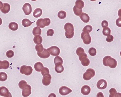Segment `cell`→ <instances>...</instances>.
I'll list each match as a JSON object with an SVG mask.
<instances>
[{
  "label": "cell",
  "mask_w": 121,
  "mask_h": 97,
  "mask_svg": "<svg viewBox=\"0 0 121 97\" xmlns=\"http://www.w3.org/2000/svg\"><path fill=\"white\" fill-rule=\"evenodd\" d=\"M103 64L105 66H109L111 68H115L117 65L116 60L111 56H106L103 59Z\"/></svg>",
  "instance_id": "obj_1"
},
{
  "label": "cell",
  "mask_w": 121,
  "mask_h": 97,
  "mask_svg": "<svg viewBox=\"0 0 121 97\" xmlns=\"http://www.w3.org/2000/svg\"><path fill=\"white\" fill-rule=\"evenodd\" d=\"M65 33L66 37L68 39L72 38L74 35V28L73 25L71 23H66L64 26Z\"/></svg>",
  "instance_id": "obj_2"
},
{
  "label": "cell",
  "mask_w": 121,
  "mask_h": 97,
  "mask_svg": "<svg viewBox=\"0 0 121 97\" xmlns=\"http://www.w3.org/2000/svg\"><path fill=\"white\" fill-rule=\"evenodd\" d=\"M95 71L92 68H89L83 74V78L85 81H89L95 75Z\"/></svg>",
  "instance_id": "obj_3"
},
{
  "label": "cell",
  "mask_w": 121,
  "mask_h": 97,
  "mask_svg": "<svg viewBox=\"0 0 121 97\" xmlns=\"http://www.w3.org/2000/svg\"><path fill=\"white\" fill-rule=\"evenodd\" d=\"M20 71L21 74L28 76L30 75L33 73V69L31 66L23 65L20 67Z\"/></svg>",
  "instance_id": "obj_4"
},
{
  "label": "cell",
  "mask_w": 121,
  "mask_h": 97,
  "mask_svg": "<svg viewBox=\"0 0 121 97\" xmlns=\"http://www.w3.org/2000/svg\"><path fill=\"white\" fill-rule=\"evenodd\" d=\"M81 38L84 43L85 44H89L91 42V37L88 31H82L81 34Z\"/></svg>",
  "instance_id": "obj_5"
},
{
  "label": "cell",
  "mask_w": 121,
  "mask_h": 97,
  "mask_svg": "<svg viewBox=\"0 0 121 97\" xmlns=\"http://www.w3.org/2000/svg\"><path fill=\"white\" fill-rule=\"evenodd\" d=\"M79 58L81 62H82V64L84 66H87L90 64V60L87 58V55L85 52L82 53L80 54L79 56Z\"/></svg>",
  "instance_id": "obj_6"
},
{
  "label": "cell",
  "mask_w": 121,
  "mask_h": 97,
  "mask_svg": "<svg viewBox=\"0 0 121 97\" xmlns=\"http://www.w3.org/2000/svg\"><path fill=\"white\" fill-rule=\"evenodd\" d=\"M48 50L51 55L53 56H59L60 52V49L57 46H51L49 48H48Z\"/></svg>",
  "instance_id": "obj_7"
},
{
  "label": "cell",
  "mask_w": 121,
  "mask_h": 97,
  "mask_svg": "<svg viewBox=\"0 0 121 97\" xmlns=\"http://www.w3.org/2000/svg\"><path fill=\"white\" fill-rule=\"evenodd\" d=\"M52 76L49 73L46 74L44 75L42 79V83L45 86H48L51 83Z\"/></svg>",
  "instance_id": "obj_8"
},
{
  "label": "cell",
  "mask_w": 121,
  "mask_h": 97,
  "mask_svg": "<svg viewBox=\"0 0 121 97\" xmlns=\"http://www.w3.org/2000/svg\"><path fill=\"white\" fill-rule=\"evenodd\" d=\"M22 9L26 15H29L32 12V7L31 4L28 3H26L24 4Z\"/></svg>",
  "instance_id": "obj_9"
},
{
  "label": "cell",
  "mask_w": 121,
  "mask_h": 97,
  "mask_svg": "<svg viewBox=\"0 0 121 97\" xmlns=\"http://www.w3.org/2000/svg\"><path fill=\"white\" fill-rule=\"evenodd\" d=\"M0 11L4 14H7L9 12L10 10V6L8 3H3L0 2Z\"/></svg>",
  "instance_id": "obj_10"
},
{
  "label": "cell",
  "mask_w": 121,
  "mask_h": 97,
  "mask_svg": "<svg viewBox=\"0 0 121 97\" xmlns=\"http://www.w3.org/2000/svg\"><path fill=\"white\" fill-rule=\"evenodd\" d=\"M31 94V87L30 85L27 84L22 89V96L24 97H28Z\"/></svg>",
  "instance_id": "obj_11"
},
{
  "label": "cell",
  "mask_w": 121,
  "mask_h": 97,
  "mask_svg": "<svg viewBox=\"0 0 121 97\" xmlns=\"http://www.w3.org/2000/svg\"><path fill=\"white\" fill-rule=\"evenodd\" d=\"M72 92V89L66 86H62L59 89V93L62 96L68 95Z\"/></svg>",
  "instance_id": "obj_12"
},
{
  "label": "cell",
  "mask_w": 121,
  "mask_h": 97,
  "mask_svg": "<svg viewBox=\"0 0 121 97\" xmlns=\"http://www.w3.org/2000/svg\"><path fill=\"white\" fill-rule=\"evenodd\" d=\"M106 81L104 79L99 80L97 83V87L99 89H104L107 87Z\"/></svg>",
  "instance_id": "obj_13"
},
{
  "label": "cell",
  "mask_w": 121,
  "mask_h": 97,
  "mask_svg": "<svg viewBox=\"0 0 121 97\" xmlns=\"http://www.w3.org/2000/svg\"><path fill=\"white\" fill-rule=\"evenodd\" d=\"M37 54L40 58H42L43 59H46L49 58L51 55L50 53L48 50V49H46L45 48L44 49V50L42 52L39 53L37 52Z\"/></svg>",
  "instance_id": "obj_14"
},
{
  "label": "cell",
  "mask_w": 121,
  "mask_h": 97,
  "mask_svg": "<svg viewBox=\"0 0 121 97\" xmlns=\"http://www.w3.org/2000/svg\"><path fill=\"white\" fill-rule=\"evenodd\" d=\"M91 91V88L88 85H84L81 89V93L84 95H88L89 94V93H90Z\"/></svg>",
  "instance_id": "obj_15"
},
{
  "label": "cell",
  "mask_w": 121,
  "mask_h": 97,
  "mask_svg": "<svg viewBox=\"0 0 121 97\" xmlns=\"http://www.w3.org/2000/svg\"><path fill=\"white\" fill-rule=\"evenodd\" d=\"M10 63L7 60L0 61V69L7 70L9 68Z\"/></svg>",
  "instance_id": "obj_16"
},
{
  "label": "cell",
  "mask_w": 121,
  "mask_h": 97,
  "mask_svg": "<svg viewBox=\"0 0 121 97\" xmlns=\"http://www.w3.org/2000/svg\"><path fill=\"white\" fill-rule=\"evenodd\" d=\"M9 93L8 88L5 86H1L0 87V95L1 96L5 97L9 94Z\"/></svg>",
  "instance_id": "obj_17"
},
{
  "label": "cell",
  "mask_w": 121,
  "mask_h": 97,
  "mask_svg": "<svg viewBox=\"0 0 121 97\" xmlns=\"http://www.w3.org/2000/svg\"><path fill=\"white\" fill-rule=\"evenodd\" d=\"M79 17L81 19L84 23H88L90 20V17L86 13H82Z\"/></svg>",
  "instance_id": "obj_18"
},
{
  "label": "cell",
  "mask_w": 121,
  "mask_h": 97,
  "mask_svg": "<svg viewBox=\"0 0 121 97\" xmlns=\"http://www.w3.org/2000/svg\"><path fill=\"white\" fill-rule=\"evenodd\" d=\"M44 68V66L42 63L41 62H38L36 63L34 65V68L35 70L36 71L41 72L43 68Z\"/></svg>",
  "instance_id": "obj_19"
},
{
  "label": "cell",
  "mask_w": 121,
  "mask_h": 97,
  "mask_svg": "<svg viewBox=\"0 0 121 97\" xmlns=\"http://www.w3.org/2000/svg\"><path fill=\"white\" fill-rule=\"evenodd\" d=\"M43 13L42 9L40 8H37L34 10L33 13V15L35 18H38L41 16Z\"/></svg>",
  "instance_id": "obj_20"
},
{
  "label": "cell",
  "mask_w": 121,
  "mask_h": 97,
  "mask_svg": "<svg viewBox=\"0 0 121 97\" xmlns=\"http://www.w3.org/2000/svg\"><path fill=\"white\" fill-rule=\"evenodd\" d=\"M33 41L35 44L38 45L41 44L43 42V38L42 36H41L40 35L35 36L33 39Z\"/></svg>",
  "instance_id": "obj_21"
},
{
  "label": "cell",
  "mask_w": 121,
  "mask_h": 97,
  "mask_svg": "<svg viewBox=\"0 0 121 97\" xmlns=\"http://www.w3.org/2000/svg\"><path fill=\"white\" fill-rule=\"evenodd\" d=\"M34 23V22H32L28 19L25 18L23 19L22 21V26H23L25 27H27L31 26L33 23Z\"/></svg>",
  "instance_id": "obj_22"
},
{
  "label": "cell",
  "mask_w": 121,
  "mask_h": 97,
  "mask_svg": "<svg viewBox=\"0 0 121 97\" xmlns=\"http://www.w3.org/2000/svg\"><path fill=\"white\" fill-rule=\"evenodd\" d=\"M64 62L63 60L60 57L57 56H56L54 59V63L56 65H62L63 63Z\"/></svg>",
  "instance_id": "obj_23"
},
{
  "label": "cell",
  "mask_w": 121,
  "mask_h": 97,
  "mask_svg": "<svg viewBox=\"0 0 121 97\" xmlns=\"http://www.w3.org/2000/svg\"><path fill=\"white\" fill-rule=\"evenodd\" d=\"M9 27L11 31H16L18 28V25L17 23L15 22H12L9 25Z\"/></svg>",
  "instance_id": "obj_24"
},
{
  "label": "cell",
  "mask_w": 121,
  "mask_h": 97,
  "mask_svg": "<svg viewBox=\"0 0 121 97\" xmlns=\"http://www.w3.org/2000/svg\"><path fill=\"white\" fill-rule=\"evenodd\" d=\"M42 32V30L39 27H36L33 28V35L36 36V35H41Z\"/></svg>",
  "instance_id": "obj_25"
},
{
  "label": "cell",
  "mask_w": 121,
  "mask_h": 97,
  "mask_svg": "<svg viewBox=\"0 0 121 97\" xmlns=\"http://www.w3.org/2000/svg\"><path fill=\"white\" fill-rule=\"evenodd\" d=\"M75 5L79 9H82L84 7V3L82 0H77L75 2Z\"/></svg>",
  "instance_id": "obj_26"
},
{
  "label": "cell",
  "mask_w": 121,
  "mask_h": 97,
  "mask_svg": "<svg viewBox=\"0 0 121 97\" xmlns=\"http://www.w3.org/2000/svg\"><path fill=\"white\" fill-rule=\"evenodd\" d=\"M55 70L58 73H61L64 71V67L61 65H57L55 67Z\"/></svg>",
  "instance_id": "obj_27"
},
{
  "label": "cell",
  "mask_w": 121,
  "mask_h": 97,
  "mask_svg": "<svg viewBox=\"0 0 121 97\" xmlns=\"http://www.w3.org/2000/svg\"><path fill=\"white\" fill-rule=\"evenodd\" d=\"M73 10L74 14L77 16H80L81 15L82 13V9H79L76 6H74L73 8Z\"/></svg>",
  "instance_id": "obj_28"
},
{
  "label": "cell",
  "mask_w": 121,
  "mask_h": 97,
  "mask_svg": "<svg viewBox=\"0 0 121 97\" xmlns=\"http://www.w3.org/2000/svg\"><path fill=\"white\" fill-rule=\"evenodd\" d=\"M57 16L60 19H64L67 16V13L65 11L61 10L58 13Z\"/></svg>",
  "instance_id": "obj_29"
},
{
  "label": "cell",
  "mask_w": 121,
  "mask_h": 97,
  "mask_svg": "<svg viewBox=\"0 0 121 97\" xmlns=\"http://www.w3.org/2000/svg\"><path fill=\"white\" fill-rule=\"evenodd\" d=\"M111 32V31L109 27H105L103 28V31H102V33L104 36H108L110 35Z\"/></svg>",
  "instance_id": "obj_30"
},
{
  "label": "cell",
  "mask_w": 121,
  "mask_h": 97,
  "mask_svg": "<svg viewBox=\"0 0 121 97\" xmlns=\"http://www.w3.org/2000/svg\"><path fill=\"white\" fill-rule=\"evenodd\" d=\"M7 74L6 73L1 72L0 73V81H6L7 79Z\"/></svg>",
  "instance_id": "obj_31"
},
{
  "label": "cell",
  "mask_w": 121,
  "mask_h": 97,
  "mask_svg": "<svg viewBox=\"0 0 121 97\" xmlns=\"http://www.w3.org/2000/svg\"><path fill=\"white\" fill-rule=\"evenodd\" d=\"M44 48L43 47V44H41L40 45H36L35 46V49L37 51V52L39 53H41L44 50Z\"/></svg>",
  "instance_id": "obj_32"
},
{
  "label": "cell",
  "mask_w": 121,
  "mask_h": 97,
  "mask_svg": "<svg viewBox=\"0 0 121 97\" xmlns=\"http://www.w3.org/2000/svg\"><path fill=\"white\" fill-rule=\"evenodd\" d=\"M89 54L91 56H94L96 55L97 50L94 47H91L89 48L88 51Z\"/></svg>",
  "instance_id": "obj_33"
},
{
  "label": "cell",
  "mask_w": 121,
  "mask_h": 97,
  "mask_svg": "<svg viewBox=\"0 0 121 97\" xmlns=\"http://www.w3.org/2000/svg\"><path fill=\"white\" fill-rule=\"evenodd\" d=\"M43 19H42V18L39 19L37 20V22H36L37 26L39 27L40 28H44V27H45V26H44V24H43Z\"/></svg>",
  "instance_id": "obj_34"
},
{
  "label": "cell",
  "mask_w": 121,
  "mask_h": 97,
  "mask_svg": "<svg viewBox=\"0 0 121 97\" xmlns=\"http://www.w3.org/2000/svg\"><path fill=\"white\" fill-rule=\"evenodd\" d=\"M27 85V82L24 80H22L19 82L18 83L19 88L22 89H23Z\"/></svg>",
  "instance_id": "obj_35"
},
{
  "label": "cell",
  "mask_w": 121,
  "mask_h": 97,
  "mask_svg": "<svg viewBox=\"0 0 121 97\" xmlns=\"http://www.w3.org/2000/svg\"><path fill=\"white\" fill-rule=\"evenodd\" d=\"M109 97H115V95L117 93V91L114 88H112L109 90Z\"/></svg>",
  "instance_id": "obj_36"
},
{
  "label": "cell",
  "mask_w": 121,
  "mask_h": 97,
  "mask_svg": "<svg viewBox=\"0 0 121 97\" xmlns=\"http://www.w3.org/2000/svg\"><path fill=\"white\" fill-rule=\"evenodd\" d=\"M51 20L49 18H45L43 19V23L45 26H48L51 24Z\"/></svg>",
  "instance_id": "obj_37"
},
{
  "label": "cell",
  "mask_w": 121,
  "mask_h": 97,
  "mask_svg": "<svg viewBox=\"0 0 121 97\" xmlns=\"http://www.w3.org/2000/svg\"><path fill=\"white\" fill-rule=\"evenodd\" d=\"M92 31V27L91 25H87L84 27L82 29V31H87L89 33H90Z\"/></svg>",
  "instance_id": "obj_38"
},
{
  "label": "cell",
  "mask_w": 121,
  "mask_h": 97,
  "mask_svg": "<svg viewBox=\"0 0 121 97\" xmlns=\"http://www.w3.org/2000/svg\"><path fill=\"white\" fill-rule=\"evenodd\" d=\"M6 55L8 58H12V57L14 56V52L12 50H9L6 52Z\"/></svg>",
  "instance_id": "obj_39"
},
{
  "label": "cell",
  "mask_w": 121,
  "mask_h": 97,
  "mask_svg": "<svg viewBox=\"0 0 121 97\" xmlns=\"http://www.w3.org/2000/svg\"><path fill=\"white\" fill-rule=\"evenodd\" d=\"M41 73L43 76L46 74H49V70L48 68L46 67H44L43 68L42 70L41 71Z\"/></svg>",
  "instance_id": "obj_40"
},
{
  "label": "cell",
  "mask_w": 121,
  "mask_h": 97,
  "mask_svg": "<svg viewBox=\"0 0 121 97\" xmlns=\"http://www.w3.org/2000/svg\"><path fill=\"white\" fill-rule=\"evenodd\" d=\"M84 49L83 48H82V47H78V48L77 49V50H76V53H77V55L78 56L82 53H84Z\"/></svg>",
  "instance_id": "obj_41"
},
{
  "label": "cell",
  "mask_w": 121,
  "mask_h": 97,
  "mask_svg": "<svg viewBox=\"0 0 121 97\" xmlns=\"http://www.w3.org/2000/svg\"><path fill=\"white\" fill-rule=\"evenodd\" d=\"M113 39H114V38H113V36L112 35H109L107 36L106 38V41L108 42H111L113 40Z\"/></svg>",
  "instance_id": "obj_42"
},
{
  "label": "cell",
  "mask_w": 121,
  "mask_h": 97,
  "mask_svg": "<svg viewBox=\"0 0 121 97\" xmlns=\"http://www.w3.org/2000/svg\"><path fill=\"white\" fill-rule=\"evenodd\" d=\"M54 34V31L52 29H49L47 32V36H52Z\"/></svg>",
  "instance_id": "obj_43"
},
{
  "label": "cell",
  "mask_w": 121,
  "mask_h": 97,
  "mask_svg": "<svg viewBox=\"0 0 121 97\" xmlns=\"http://www.w3.org/2000/svg\"><path fill=\"white\" fill-rule=\"evenodd\" d=\"M101 25L102 27L103 28L108 27V22L106 20L102 21V22Z\"/></svg>",
  "instance_id": "obj_44"
},
{
  "label": "cell",
  "mask_w": 121,
  "mask_h": 97,
  "mask_svg": "<svg viewBox=\"0 0 121 97\" xmlns=\"http://www.w3.org/2000/svg\"><path fill=\"white\" fill-rule=\"evenodd\" d=\"M116 24L117 26L119 27H121V18H119L116 21Z\"/></svg>",
  "instance_id": "obj_45"
},
{
  "label": "cell",
  "mask_w": 121,
  "mask_h": 97,
  "mask_svg": "<svg viewBox=\"0 0 121 97\" xmlns=\"http://www.w3.org/2000/svg\"><path fill=\"white\" fill-rule=\"evenodd\" d=\"M96 97H104V95L102 93L99 92L97 94Z\"/></svg>",
  "instance_id": "obj_46"
},
{
  "label": "cell",
  "mask_w": 121,
  "mask_h": 97,
  "mask_svg": "<svg viewBox=\"0 0 121 97\" xmlns=\"http://www.w3.org/2000/svg\"><path fill=\"white\" fill-rule=\"evenodd\" d=\"M48 97H56V95L54 93H51L49 96Z\"/></svg>",
  "instance_id": "obj_47"
},
{
  "label": "cell",
  "mask_w": 121,
  "mask_h": 97,
  "mask_svg": "<svg viewBox=\"0 0 121 97\" xmlns=\"http://www.w3.org/2000/svg\"><path fill=\"white\" fill-rule=\"evenodd\" d=\"M118 16H119V17L121 18V8L119 9V10H118Z\"/></svg>",
  "instance_id": "obj_48"
},
{
  "label": "cell",
  "mask_w": 121,
  "mask_h": 97,
  "mask_svg": "<svg viewBox=\"0 0 121 97\" xmlns=\"http://www.w3.org/2000/svg\"><path fill=\"white\" fill-rule=\"evenodd\" d=\"M115 97H121V93H117L115 95Z\"/></svg>",
  "instance_id": "obj_49"
},
{
  "label": "cell",
  "mask_w": 121,
  "mask_h": 97,
  "mask_svg": "<svg viewBox=\"0 0 121 97\" xmlns=\"http://www.w3.org/2000/svg\"><path fill=\"white\" fill-rule=\"evenodd\" d=\"M5 97H12V95L11 93L9 92V94H8L7 96Z\"/></svg>",
  "instance_id": "obj_50"
},
{
  "label": "cell",
  "mask_w": 121,
  "mask_h": 97,
  "mask_svg": "<svg viewBox=\"0 0 121 97\" xmlns=\"http://www.w3.org/2000/svg\"><path fill=\"white\" fill-rule=\"evenodd\" d=\"M91 1H96V0H90Z\"/></svg>",
  "instance_id": "obj_51"
},
{
  "label": "cell",
  "mask_w": 121,
  "mask_h": 97,
  "mask_svg": "<svg viewBox=\"0 0 121 97\" xmlns=\"http://www.w3.org/2000/svg\"><path fill=\"white\" fill-rule=\"evenodd\" d=\"M31 0L33 1H36V0Z\"/></svg>",
  "instance_id": "obj_52"
},
{
  "label": "cell",
  "mask_w": 121,
  "mask_h": 97,
  "mask_svg": "<svg viewBox=\"0 0 121 97\" xmlns=\"http://www.w3.org/2000/svg\"><path fill=\"white\" fill-rule=\"evenodd\" d=\"M120 56H121V52H120Z\"/></svg>",
  "instance_id": "obj_53"
}]
</instances>
